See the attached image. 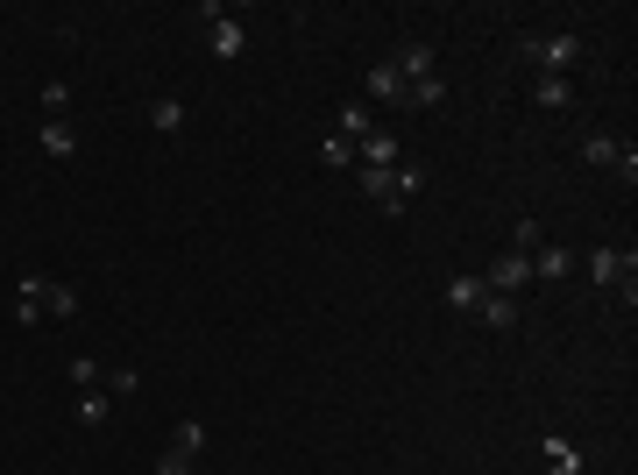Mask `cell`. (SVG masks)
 <instances>
[{
	"instance_id": "20",
	"label": "cell",
	"mask_w": 638,
	"mask_h": 475,
	"mask_svg": "<svg viewBox=\"0 0 638 475\" xmlns=\"http://www.w3.org/2000/svg\"><path fill=\"white\" fill-rule=\"evenodd\" d=\"M64 369H71V383H78V390H100V376H107V369H100L93 355H71Z\"/></svg>"
},
{
	"instance_id": "16",
	"label": "cell",
	"mask_w": 638,
	"mask_h": 475,
	"mask_svg": "<svg viewBox=\"0 0 638 475\" xmlns=\"http://www.w3.org/2000/svg\"><path fill=\"white\" fill-rule=\"evenodd\" d=\"M107 412H114L107 390H78V426H107Z\"/></svg>"
},
{
	"instance_id": "21",
	"label": "cell",
	"mask_w": 638,
	"mask_h": 475,
	"mask_svg": "<svg viewBox=\"0 0 638 475\" xmlns=\"http://www.w3.org/2000/svg\"><path fill=\"white\" fill-rule=\"evenodd\" d=\"M348 135H369V100H348V107H341V142H348Z\"/></svg>"
},
{
	"instance_id": "18",
	"label": "cell",
	"mask_w": 638,
	"mask_h": 475,
	"mask_svg": "<svg viewBox=\"0 0 638 475\" xmlns=\"http://www.w3.org/2000/svg\"><path fill=\"white\" fill-rule=\"evenodd\" d=\"M100 390H107V398H135V390H142V369H107Z\"/></svg>"
},
{
	"instance_id": "17",
	"label": "cell",
	"mask_w": 638,
	"mask_h": 475,
	"mask_svg": "<svg viewBox=\"0 0 638 475\" xmlns=\"http://www.w3.org/2000/svg\"><path fill=\"white\" fill-rule=\"evenodd\" d=\"M532 277H539V284H561V277H568V249H539V256H532Z\"/></svg>"
},
{
	"instance_id": "6",
	"label": "cell",
	"mask_w": 638,
	"mask_h": 475,
	"mask_svg": "<svg viewBox=\"0 0 638 475\" xmlns=\"http://www.w3.org/2000/svg\"><path fill=\"white\" fill-rule=\"evenodd\" d=\"M362 93H369V100H397V107H405V93H412V86H405V71H397V64L383 57V64H369Z\"/></svg>"
},
{
	"instance_id": "19",
	"label": "cell",
	"mask_w": 638,
	"mask_h": 475,
	"mask_svg": "<svg viewBox=\"0 0 638 475\" xmlns=\"http://www.w3.org/2000/svg\"><path fill=\"white\" fill-rule=\"evenodd\" d=\"M171 447L199 461V447H206V426H199V419H178V433H171Z\"/></svg>"
},
{
	"instance_id": "10",
	"label": "cell",
	"mask_w": 638,
	"mask_h": 475,
	"mask_svg": "<svg viewBox=\"0 0 638 475\" xmlns=\"http://www.w3.org/2000/svg\"><path fill=\"white\" fill-rule=\"evenodd\" d=\"M355 156H362V171H397V135H376V128H369Z\"/></svg>"
},
{
	"instance_id": "14",
	"label": "cell",
	"mask_w": 638,
	"mask_h": 475,
	"mask_svg": "<svg viewBox=\"0 0 638 475\" xmlns=\"http://www.w3.org/2000/svg\"><path fill=\"white\" fill-rule=\"evenodd\" d=\"M447 305L454 312H475V305H483V277H447Z\"/></svg>"
},
{
	"instance_id": "2",
	"label": "cell",
	"mask_w": 638,
	"mask_h": 475,
	"mask_svg": "<svg viewBox=\"0 0 638 475\" xmlns=\"http://www.w3.org/2000/svg\"><path fill=\"white\" fill-rule=\"evenodd\" d=\"M518 57L539 64L546 78H568V71L582 64V36H575V29H568V36H518Z\"/></svg>"
},
{
	"instance_id": "4",
	"label": "cell",
	"mask_w": 638,
	"mask_h": 475,
	"mask_svg": "<svg viewBox=\"0 0 638 475\" xmlns=\"http://www.w3.org/2000/svg\"><path fill=\"white\" fill-rule=\"evenodd\" d=\"M397 71H405V86H426V78H440V50L426 43V36H412V43H397V57H390Z\"/></svg>"
},
{
	"instance_id": "8",
	"label": "cell",
	"mask_w": 638,
	"mask_h": 475,
	"mask_svg": "<svg viewBox=\"0 0 638 475\" xmlns=\"http://www.w3.org/2000/svg\"><path fill=\"white\" fill-rule=\"evenodd\" d=\"M206 43H213V57H220V64H234V57H242V50H249V29L220 15V22L206 29Z\"/></svg>"
},
{
	"instance_id": "12",
	"label": "cell",
	"mask_w": 638,
	"mask_h": 475,
	"mask_svg": "<svg viewBox=\"0 0 638 475\" xmlns=\"http://www.w3.org/2000/svg\"><path fill=\"white\" fill-rule=\"evenodd\" d=\"M36 142H43V156H57V164H64V156H78V128H71V121H43Z\"/></svg>"
},
{
	"instance_id": "11",
	"label": "cell",
	"mask_w": 638,
	"mask_h": 475,
	"mask_svg": "<svg viewBox=\"0 0 638 475\" xmlns=\"http://www.w3.org/2000/svg\"><path fill=\"white\" fill-rule=\"evenodd\" d=\"M475 312H483V320H490L497 334H518V298H504V291H483V305H475Z\"/></svg>"
},
{
	"instance_id": "24",
	"label": "cell",
	"mask_w": 638,
	"mask_h": 475,
	"mask_svg": "<svg viewBox=\"0 0 638 475\" xmlns=\"http://www.w3.org/2000/svg\"><path fill=\"white\" fill-rule=\"evenodd\" d=\"M511 242H518V256H532L546 234H539V220H518V227H511Z\"/></svg>"
},
{
	"instance_id": "23",
	"label": "cell",
	"mask_w": 638,
	"mask_h": 475,
	"mask_svg": "<svg viewBox=\"0 0 638 475\" xmlns=\"http://www.w3.org/2000/svg\"><path fill=\"white\" fill-rule=\"evenodd\" d=\"M319 156H327V164H334V171H348V164H355V142H341V135H327V142H319Z\"/></svg>"
},
{
	"instance_id": "15",
	"label": "cell",
	"mask_w": 638,
	"mask_h": 475,
	"mask_svg": "<svg viewBox=\"0 0 638 475\" xmlns=\"http://www.w3.org/2000/svg\"><path fill=\"white\" fill-rule=\"evenodd\" d=\"M532 100H539L546 114H561V107L575 100V86H568V78H539V86H532Z\"/></svg>"
},
{
	"instance_id": "3",
	"label": "cell",
	"mask_w": 638,
	"mask_h": 475,
	"mask_svg": "<svg viewBox=\"0 0 638 475\" xmlns=\"http://www.w3.org/2000/svg\"><path fill=\"white\" fill-rule=\"evenodd\" d=\"M582 164H596V171H617L624 185H638V156H631V149H624L610 128H589V135H582Z\"/></svg>"
},
{
	"instance_id": "22",
	"label": "cell",
	"mask_w": 638,
	"mask_h": 475,
	"mask_svg": "<svg viewBox=\"0 0 638 475\" xmlns=\"http://www.w3.org/2000/svg\"><path fill=\"white\" fill-rule=\"evenodd\" d=\"M64 107H71V86H64V78H50V86H43V114L64 121Z\"/></svg>"
},
{
	"instance_id": "25",
	"label": "cell",
	"mask_w": 638,
	"mask_h": 475,
	"mask_svg": "<svg viewBox=\"0 0 638 475\" xmlns=\"http://www.w3.org/2000/svg\"><path fill=\"white\" fill-rule=\"evenodd\" d=\"M156 475H192V454H178V447H164V454H156Z\"/></svg>"
},
{
	"instance_id": "13",
	"label": "cell",
	"mask_w": 638,
	"mask_h": 475,
	"mask_svg": "<svg viewBox=\"0 0 638 475\" xmlns=\"http://www.w3.org/2000/svg\"><path fill=\"white\" fill-rule=\"evenodd\" d=\"M149 128H156V135H178V128H185V100H178V93L149 100Z\"/></svg>"
},
{
	"instance_id": "5",
	"label": "cell",
	"mask_w": 638,
	"mask_h": 475,
	"mask_svg": "<svg viewBox=\"0 0 638 475\" xmlns=\"http://www.w3.org/2000/svg\"><path fill=\"white\" fill-rule=\"evenodd\" d=\"M525 284H532V256H518V249H511V256H497V263L483 270V291H504V298H518Z\"/></svg>"
},
{
	"instance_id": "1",
	"label": "cell",
	"mask_w": 638,
	"mask_h": 475,
	"mask_svg": "<svg viewBox=\"0 0 638 475\" xmlns=\"http://www.w3.org/2000/svg\"><path fill=\"white\" fill-rule=\"evenodd\" d=\"M78 312V291L71 284H57V277H22V291H15V320L22 327H36V320H71Z\"/></svg>"
},
{
	"instance_id": "7",
	"label": "cell",
	"mask_w": 638,
	"mask_h": 475,
	"mask_svg": "<svg viewBox=\"0 0 638 475\" xmlns=\"http://www.w3.org/2000/svg\"><path fill=\"white\" fill-rule=\"evenodd\" d=\"M589 277L610 291V284H631V249H589Z\"/></svg>"
},
{
	"instance_id": "9",
	"label": "cell",
	"mask_w": 638,
	"mask_h": 475,
	"mask_svg": "<svg viewBox=\"0 0 638 475\" xmlns=\"http://www.w3.org/2000/svg\"><path fill=\"white\" fill-rule=\"evenodd\" d=\"M539 454H546V475H582V447H568L561 433H546Z\"/></svg>"
}]
</instances>
